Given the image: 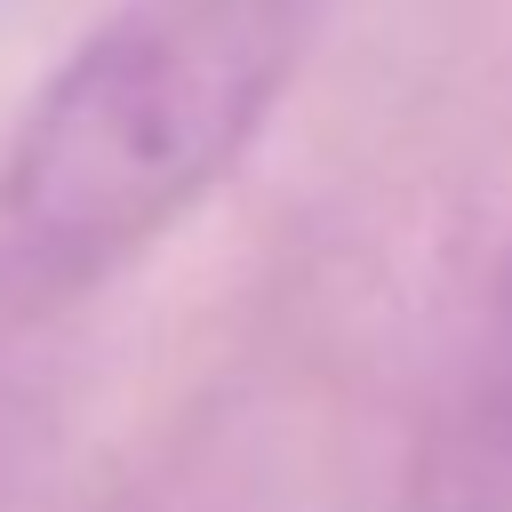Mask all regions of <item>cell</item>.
Returning a JSON list of instances; mask_svg holds the SVG:
<instances>
[{
  "instance_id": "obj_1",
  "label": "cell",
  "mask_w": 512,
  "mask_h": 512,
  "mask_svg": "<svg viewBox=\"0 0 512 512\" xmlns=\"http://www.w3.org/2000/svg\"><path fill=\"white\" fill-rule=\"evenodd\" d=\"M304 0H128L32 96L0 160V272L72 296L160 240L264 128Z\"/></svg>"
}]
</instances>
